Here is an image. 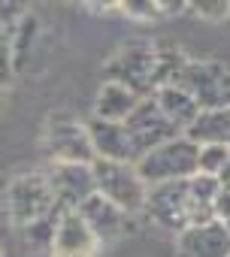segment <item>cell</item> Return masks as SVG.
<instances>
[{
	"label": "cell",
	"instance_id": "6da1fadb",
	"mask_svg": "<svg viewBox=\"0 0 230 257\" xmlns=\"http://www.w3.org/2000/svg\"><path fill=\"white\" fill-rule=\"evenodd\" d=\"M185 61L188 58L182 52H176L173 46L131 43L106 61V70H103L106 79L103 82H119L143 100V97H152L158 88L173 85V79Z\"/></svg>",
	"mask_w": 230,
	"mask_h": 257
},
{
	"label": "cell",
	"instance_id": "7a4b0ae2",
	"mask_svg": "<svg viewBox=\"0 0 230 257\" xmlns=\"http://www.w3.org/2000/svg\"><path fill=\"white\" fill-rule=\"evenodd\" d=\"M134 167L146 182V188L164 185V182H188L191 176H197V146L182 134L146 152Z\"/></svg>",
	"mask_w": 230,
	"mask_h": 257
},
{
	"label": "cell",
	"instance_id": "3957f363",
	"mask_svg": "<svg viewBox=\"0 0 230 257\" xmlns=\"http://www.w3.org/2000/svg\"><path fill=\"white\" fill-rule=\"evenodd\" d=\"M91 173H94V188L103 200H109L112 206H119L125 215H137L143 212L146 203V182L140 179L134 164H122V161H91Z\"/></svg>",
	"mask_w": 230,
	"mask_h": 257
},
{
	"label": "cell",
	"instance_id": "277c9868",
	"mask_svg": "<svg viewBox=\"0 0 230 257\" xmlns=\"http://www.w3.org/2000/svg\"><path fill=\"white\" fill-rule=\"evenodd\" d=\"M173 85L188 91L200 112L230 106V70L221 61H185Z\"/></svg>",
	"mask_w": 230,
	"mask_h": 257
},
{
	"label": "cell",
	"instance_id": "5b68a950",
	"mask_svg": "<svg viewBox=\"0 0 230 257\" xmlns=\"http://www.w3.org/2000/svg\"><path fill=\"white\" fill-rule=\"evenodd\" d=\"M43 152L49 164H91V140H88V124L70 115H49L43 127Z\"/></svg>",
	"mask_w": 230,
	"mask_h": 257
},
{
	"label": "cell",
	"instance_id": "8992f818",
	"mask_svg": "<svg viewBox=\"0 0 230 257\" xmlns=\"http://www.w3.org/2000/svg\"><path fill=\"white\" fill-rule=\"evenodd\" d=\"M58 206H55V197L49 191V182L43 173H22L10 182L7 188V212L13 218V224L19 227H28L46 215H52Z\"/></svg>",
	"mask_w": 230,
	"mask_h": 257
},
{
	"label": "cell",
	"instance_id": "52a82bcc",
	"mask_svg": "<svg viewBox=\"0 0 230 257\" xmlns=\"http://www.w3.org/2000/svg\"><path fill=\"white\" fill-rule=\"evenodd\" d=\"M43 176L49 182L55 206L64 209V212L79 209L91 194H97L91 164H49V170Z\"/></svg>",
	"mask_w": 230,
	"mask_h": 257
},
{
	"label": "cell",
	"instance_id": "ba28073f",
	"mask_svg": "<svg viewBox=\"0 0 230 257\" xmlns=\"http://www.w3.org/2000/svg\"><path fill=\"white\" fill-rule=\"evenodd\" d=\"M125 127H128L131 140H134L137 161H140L146 152L158 149L161 143H167V140H173V137H182L179 127H173V124L161 115V109L155 106L152 97H143V100L137 103V109L131 112V118L125 121Z\"/></svg>",
	"mask_w": 230,
	"mask_h": 257
},
{
	"label": "cell",
	"instance_id": "9c48e42d",
	"mask_svg": "<svg viewBox=\"0 0 230 257\" xmlns=\"http://www.w3.org/2000/svg\"><path fill=\"white\" fill-rule=\"evenodd\" d=\"M143 212L164 230L182 233L188 227V182H164L146 191Z\"/></svg>",
	"mask_w": 230,
	"mask_h": 257
},
{
	"label": "cell",
	"instance_id": "30bf717a",
	"mask_svg": "<svg viewBox=\"0 0 230 257\" xmlns=\"http://www.w3.org/2000/svg\"><path fill=\"white\" fill-rule=\"evenodd\" d=\"M100 242L76 212H61L49 257H97Z\"/></svg>",
	"mask_w": 230,
	"mask_h": 257
},
{
	"label": "cell",
	"instance_id": "8fae6325",
	"mask_svg": "<svg viewBox=\"0 0 230 257\" xmlns=\"http://www.w3.org/2000/svg\"><path fill=\"white\" fill-rule=\"evenodd\" d=\"M88 140L91 152L100 161H122V164H137L134 140L125 124H106V121H88Z\"/></svg>",
	"mask_w": 230,
	"mask_h": 257
},
{
	"label": "cell",
	"instance_id": "7c38bea8",
	"mask_svg": "<svg viewBox=\"0 0 230 257\" xmlns=\"http://www.w3.org/2000/svg\"><path fill=\"white\" fill-rule=\"evenodd\" d=\"M179 257H230V236L224 224L209 221L179 233Z\"/></svg>",
	"mask_w": 230,
	"mask_h": 257
},
{
	"label": "cell",
	"instance_id": "4fadbf2b",
	"mask_svg": "<svg viewBox=\"0 0 230 257\" xmlns=\"http://www.w3.org/2000/svg\"><path fill=\"white\" fill-rule=\"evenodd\" d=\"M85 224H88V230L97 236V242L100 245H106V242H112V239H119L122 236V230H125V221H128V215L119 209V206H112L109 200H103L100 194H91L79 209H73Z\"/></svg>",
	"mask_w": 230,
	"mask_h": 257
},
{
	"label": "cell",
	"instance_id": "5bb4252c",
	"mask_svg": "<svg viewBox=\"0 0 230 257\" xmlns=\"http://www.w3.org/2000/svg\"><path fill=\"white\" fill-rule=\"evenodd\" d=\"M140 97L134 91H128L119 82H103L97 97H94V121H106V124H125L131 118V112L137 109Z\"/></svg>",
	"mask_w": 230,
	"mask_h": 257
},
{
	"label": "cell",
	"instance_id": "9a60e30c",
	"mask_svg": "<svg viewBox=\"0 0 230 257\" xmlns=\"http://www.w3.org/2000/svg\"><path fill=\"white\" fill-rule=\"evenodd\" d=\"M185 137L194 146H230V106L200 112L185 127Z\"/></svg>",
	"mask_w": 230,
	"mask_h": 257
},
{
	"label": "cell",
	"instance_id": "2e32d148",
	"mask_svg": "<svg viewBox=\"0 0 230 257\" xmlns=\"http://www.w3.org/2000/svg\"><path fill=\"white\" fill-rule=\"evenodd\" d=\"M152 100H155V106L161 109V115H164L173 127H179L182 134H185V127L200 115V106L194 103V97H191L188 91L176 88V85H164V88H158V91L152 94Z\"/></svg>",
	"mask_w": 230,
	"mask_h": 257
},
{
	"label": "cell",
	"instance_id": "e0dca14e",
	"mask_svg": "<svg viewBox=\"0 0 230 257\" xmlns=\"http://www.w3.org/2000/svg\"><path fill=\"white\" fill-rule=\"evenodd\" d=\"M218 191H221L218 179H212V176H200L197 173V176L188 179V227L215 221L212 206H215Z\"/></svg>",
	"mask_w": 230,
	"mask_h": 257
},
{
	"label": "cell",
	"instance_id": "ac0fdd59",
	"mask_svg": "<svg viewBox=\"0 0 230 257\" xmlns=\"http://www.w3.org/2000/svg\"><path fill=\"white\" fill-rule=\"evenodd\" d=\"M64 209H55L52 215H46V218H40V221H34V224H28V227H22L25 233V245L34 251V254H52V239H55V224H58V215H61Z\"/></svg>",
	"mask_w": 230,
	"mask_h": 257
},
{
	"label": "cell",
	"instance_id": "d6986e66",
	"mask_svg": "<svg viewBox=\"0 0 230 257\" xmlns=\"http://www.w3.org/2000/svg\"><path fill=\"white\" fill-rule=\"evenodd\" d=\"M227 158H230V146H197V173L215 179L227 164Z\"/></svg>",
	"mask_w": 230,
	"mask_h": 257
},
{
	"label": "cell",
	"instance_id": "ffe728a7",
	"mask_svg": "<svg viewBox=\"0 0 230 257\" xmlns=\"http://www.w3.org/2000/svg\"><path fill=\"white\" fill-rule=\"evenodd\" d=\"M28 7L25 4H13V0H0V28H4L10 37L19 31V25L28 19Z\"/></svg>",
	"mask_w": 230,
	"mask_h": 257
},
{
	"label": "cell",
	"instance_id": "44dd1931",
	"mask_svg": "<svg viewBox=\"0 0 230 257\" xmlns=\"http://www.w3.org/2000/svg\"><path fill=\"white\" fill-rule=\"evenodd\" d=\"M191 13H197V19H206V22H224L230 16V0H200V4H188Z\"/></svg>",
	"mask_w": 230,
	"mask_h": 257
},
{
	"label": "cell",
	"instance_id": "7402d4cb",
	"mask_svg": "<svg viewBox=\"0 0 230 257\" xmlns=\"http://www.w3.org/2000/svg\"><path fill=\"white\" fill-rule=\"evenodd\" d=\"M119 10H122V13H131V19H146V22L161 19L158 0H137V4H119Z\"/></svg>",
	"mask_w": 230,
	"mask_h": 257
},
{
	"label": "cell",
	"instance_id": "603a6c76",
	"mask_svg": "<svg viewBox=\"0 0 230 257\" xmlns=\"http://www.w3.org/2000/svg\"><path fill=\"white\" fill-rule=\"evenodd\" d=\"M16 73V67H13V37L0 28V82H10V76Z\"/></svg>",
	"mask_w": 230,
	"mask_h": 257
},
{
	"label": "cell",
	"instance_id": "cb8c5ba5",
	"mask_svg": "<svg viewBox=\"0 0 230 257\" xmlns=\"http://www.w3.org/2000/svg\"><path fill=\"white\" fill-rule=\"evenodd\" d=\"M212 215H215L218 224H227L230 221V191H218L215 206H212Z\"/></svg>",
	"mask_w": 230,
	"mask_h": 257
},
{
	"label": "cell",
	"instance_id": "d4e9b609",
	"mask_svg": "<svg viewBox=\"0 0 230 257\" xmlns=\"http://www.w3.org/2000/svg\"><path fill=\"white\" fill-rule=\"evenodd\" d=\"M215 179H218V188H221V191H230V158H227V164L221 167V173H218Z\"/></svg>",
	"mask_w": 230,
	"mask_h": 257
},
{
	"label": "cell",
	"instance_id": "484cf974",
	"mask_svg": "<svg viewBox=\"0 0 230 257\" xmlns=\"http://www.w3.org/2000/svg\"><path fill=\"white\" fill-rule=\"evenodd\" d=\"M4 88H7V85H4V82H0V103H4Z\"/></svg>",
	"mask_w": 230,
	"mask_h": 257
},
{
	"label": "cell",
	"instance_id": "4316f807",
	"mask_svg": "<svg viewBox=\"0 0 230 257\" xmlns=\"http://www.w3.org/2000/svg\"><path fill=\"white\" fill-rule=\"evenodd\" d=\"M224 230H227V236H230V221H227V224H224Z\"/></svg>",
	"mask_w": 230,
	"mask_h": 257
},
{
	"label": "cell",
	"instance_id": "83f0119b",
	"mask_svg": "<svg viewBox=\"0 0 230 257\" xmlns=\"http://www.w3.org/2000/svg\"><path fill=\"white\" fill-rule=\"evenodd\" d=\"M0 257H4V248H0Z\"/></svg>",
	"mask_w": 230,
	"mask_h": 257
}]
</instances>
